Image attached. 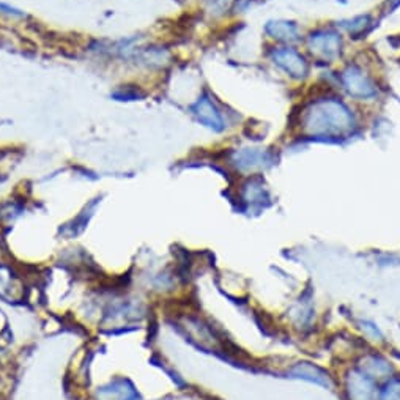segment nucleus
Instances as JSON below:
<instances>
[{
  "instance_id": "1",
  "label": "nucleus",
  "mask_w": 400,
  "mask_h": 400,
  "mask_svg": "<svg viewBox=\"0 0 400 400\" xmlns=\"http://www.w3.org/2000/svg\"><path fill=\"white\" fill-rule=\"evenodd\" d=\"M352 115L339 101H323L312 106L304 117V126L312 134H339L350 129Z\"/></svg>"
},
{
  "instance_id": "2",
  "label": "nucleus",
  "mask_w": 400,
  "mask_h": 400,
  "mask_svg": "<svg viewBox=\"0 0 400 400\" xmlns=\"http://www.w3.org/2000/svg\"><path fill=\"white\" fill-rule=\"evenodd\" d=\"M342 82H344L345 89L348 90V93L353 94V97L367 98L372 97L375 93V87L372 81H370L367 76H364V72L356 67H348L344 71V75H342Z\"/></svg>"
},
{
  "instance_id": "3",
  "label": "nucleus",
  "mask_w": 400,
  "mask_h": 400,
  "mask_svg": "<svg viewBox=\"0 0 400 400\" xmlns=\"http://www.w3.org/2000/svg\"><path fill=\"white\" fill-rule=\"evenodd\" d=\"M347 394L350 400H377L375 383L364 372H352L347 378Z\"/></svg>"
},
{
  "instance_id": "4",
  "label": "nucleus",
  "mask_w": 400,
  "mask_h": 400,
  "mask_svg": "<svg viewBox=\"0 0 400 400\" xmlns=\"http://www.w3.org/2000/svg\"><path fill=\"white\" fill-rule=\"evenodd\" d=\"M310 50L323 59H334L340 53V38L333 32H322L310 36Z\"/></svg>"
},
{
  "instance_id": "5",
  "label": "nucleus",
  "mask_w": 400,
  "mask_h": 400,
  "mask_svg": "<svg viewBox=\"0 0 400 400\" xmlns=\"http://www.w3.org/2000/svg\"><path fill=\"white\" fill-rule=\"evenodd\" d=\"M276 63L290 72L293 77H303L308 72V63L293 49H281L274 53Z\"/></svg>"
},
{
  "instance_id": "6",
  "label": "nucleus",
  "mask_w": 400,
  "mask_h": 400,
  "mask_svg": "<svg viewBox=\"0 0 400 400\" xmlns=\"http://www.w3.org/2000/svg\"><path fill=\"white\" fill-rule=\"evenodd\" d=\"M193 111H194L195 115H198V119L202 123H205L207 126L213 128L216 131H220V129L224 128L221 114L217 112V109L213 106V103L208 98L199 99L198 103H195V106L193 107Z\"/></svg>"
},
{
  "instance_id": "7",
  "label": "nucleus",
  "mask_w": 400,
  "mask_h": 400,
  "mask_svg": "<svg viewBox=\"0 0 400 400\" xmlns=\"http://www.w3.org/2000/svg\"><path fill=\"white\" fill-rule=\"evenodd\" d=\"M98 400H133L136 397L134 388L125 380L114 382L98 391Z\"/></svg>"
},
{
  "instance_id": "8",
  "label": "nucleus",
  "mask_w": 400,
  "mask_h": 400,
  "mask_svg": "<svg viewBox=\"0 0 400 400\" xmlns=\"http://www.w3.org/2000/svg\"><path fill=\"white\" fill-rule=\"evenodd\" d=\"M185 328L188 331L189 336H191L195 342H199L203 347L213 345L216 344V339L212 334V331L208 330V326L203 325L199 320H188L185 323Z\"/></svg>"
},
{
  "instance_id": "9",
  "label": "nucleus",
  "mask_w": 400,
  "mask_h": 400,
  "mask_svg": "<svg viewBox=\"0 0 400 400\" xmlns=\"http://www.w3.org/2000/svg\"><path fill=\"white\" fill-rule=\"evenodd\" d=\"M364 362L366 364L362 366V372L372 378V380L374 378H383L384 375L391 374V366L384 360L378 358V356H367Z\"/></svg>"
},
{
  "instance_id": "10",
  "label": "nucleus",
  "mask_w": 400,
  "mask_h": 400,
  "mask_svg": "<svg viewBox=\"0 0 400 400\" xmlns=\"http://www.w3.org/2000/svg\"><path fill=\"white\" fill-rule=\"evenodd\" d=\"M19 288L18 279L13 278V274L6 268H0V295L9 300H14L21 293Z\"/></svg>"
},
{
  "instance_id": "11",
  "label": "nucleus",
  "mask_w": 400,
  "mask_h": 400,
  "mask_svg": "<svg viewBox=\"0 0 400 400\" xmlns=\"http://www.w3.org/2000/svg\"><path fill=\"white\" fill-rule=\"evenodd\" d=\"M268 32H270L274 38L278 40H295L296 38V27L288 23H273L268 26Z\"/></svg>"
},
{
  "instance_id": "12",
  "label": "nucleus",
  "mask_w": 400,
  "mask_h": 400,
  "mask_svg": "<svg viewBox=\"0 0 400 400\" xmlns=\"http://www.w3.org/2000/svg\"><path fill=\"white\" fill-rule=\"evenodd\" d=\"M298 372H300L303 378H309V380H315V382H322L323 384H328V378L325 377V374H322L318 369L308 364L298 366Z\"/></svg>"
},
{
  "instance_id": "13",
  "label": "nucleus",
  "mask_w": 400,
  "mask_h": 400,
  "mask_svg": "<svg viewBox=\"0 0 400 400\" xmlns=\"http://www.w3.org/2000/svg\"><path fill=\"white\" fill-rule=\"evenodd\" d=\"M380 400H400V380L389 383Z\"/></svg>"
},
{
  "instance_id": "14",
  "label": "nucleus",
  "mask_w": 400,
  "mask_h": 400,
  "mask_svg": "<svg viewBox=\"0 0 400 400\" xmlns=\"http://www.w3.org/2000/svg\"><path fill=\"white\" fill-rule=\"evenodd\" d=\"M210 4H212V9L222 10L225 4H227V0H210Z\"/></svg>"
}]
</instances>
